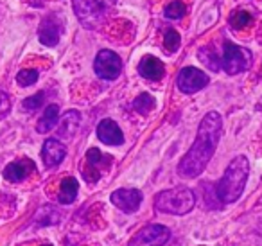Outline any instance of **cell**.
I'll list each match as a JSON object with an SVG mask.
<instances>
[{
	"label": "cell",
	"mask_w": 262,
	"mask_h": 246,
	"mask_svg": "<svg viewBox=\"0 0 262 246\" xmlns=\"http://www.w3.org/2000/svg\"><path fill=\"white\" fill-rule=\"evenodd\" d=\"M223 119L217 112H208L198 128V137L192 148L178 163V174L183 178H196L205 171L221 137Z\"/></svg>",
	"instance_id": "6da1fadb"
},
{
	"label": "cell",
	"mask_w": 262,
	"mask_h": 246,
	"mask_svg": "<svg viewBox=\"0 0 262 246\" xmlns=\"http://www.w3.org/2000/svg\"><path fill=\"white\" fill-rule=\"evenodd\" d=\"M248 171H250V163L248 158L243 155L235 156L232 162L228 163L223 178L215 185V194H217L221 203H233L241 198L244 191V185L248 180Z\"/></svg>",
	"instance_id": "7a4b0ae2"
},
{
	"label": "cell",
	"mask_w": 262,
	"mask_h": 246,
	"mask_svg": "<svg viewBox=\"0 0 262 246\" xmlns=\"http://www.w3.org/2000/svg\"><path fill=\"white\" fill-rule=\"evenodd\" d=\"M196 205V196L192 191L185 187L167 189L155 196V207L158 212L174 214V216H185Z\"/></svg>",
	"instance_id": "3957f363"
},
{
	"label": "cell",
	"mask_w": 262,
	"mask_h": 246,
	"mask_svg": "<svg viewBox=\"0 0 262 246\" xmlns=\"http://www.w3.org/2000/svg\"><path fill=\"white\" fill-rule=\"evenodd\" d=\"M115 0H72L76 15L86 29H99L112 13Z\"/></svg>",
	"instance_id": "277c9868"
},
{
	"label": "cell",
	"mask_w": 262,
	"mask_h": 246,
	"mask_svg": "<svg viewBox=\"0 0 262 246\" xmlns=\"http://www.w3.org/2000/svg\"><path fill=\"white\" fill-rule=\"evenodd\" d=\"M251 61H253V58H251V52L248 49L239 47L232 42H225L221 67L225 69L226 74L235 76V74L244 72L251 67Z\"/></svg>",
	"instance_id": "5b68a950"
},
{
	"label": "cell",
	"mask_w": 262,
	"mask_h": 246,
	"mask_svg": "<svg viewBox=\"0 0 262 246\" xmlns=\"http://www.w3.org/2000/svg\"><path fill=\"white\" fill-rule=\"evenodd\" d=\"M94 70L101 79H117L120 76V72H122V61H120V58L113 51L104 49V51H101L95 56Z\"/></svg>",
	"instance_id": "8992f818"
},
{
	"label": "cell",
	"mask_w": 262,
	"mask_h": 246,
	"mask_svg": "<svg viewBox=\"0 0 262 246\" xmlns=\"http://www.w3.org/2000/svg\"><path fill=\"white\" fill-rule=\"evenodd\" d=\"M171 237V232L164 224H147L139 230L129 241V246H164Z\"/></svg>",
	"instance_id": "52a82bcc"
},
{
	"label": "cell",
	"mask_w": 262,
	"mask_h": 246,
	"mask_svg": "<svg viewBox=\"0 0 262 246\" xmlns=\"http://www.w3.org/2000/svg\"><path fill=\"white\" fill-rule=\"evenodd\" d=\"M176 85L183 94H196L208 85V76L196 67H185L180 70Z\"/></svg>",
	"instance_id": "ba28073f"
},
{
	"label": "cell",
	"mask_w": 262,
	"mask_h": 246,
	"mask_svg": "<svg viewBox=\"0 0 262 246\" xmlns=\"http://www.w3.org/2000/svg\"><path fill=\"white\" fill-rule=\"evenodd\" d=\"M63 34V24L58 15H49L41 20V26L38 29V38L45 47H56L59 44V38Z\"/></svg>",
	"instance_id": "9c48e42d"
},
{
	"label": "cell",
	"mask_w": 262,
	"mask_h": 246,
	"mask_svg": "<svg viewBox=\"0 0 262 246\" xmlns=\"http://www.w3.org/2000/svg\"><path fill=\"white\" fill-rule=\"evenodd\" d=\"M110 199L117 209H120L126 214H131L139 210L140 203H142V192L137 191V189H119L110 196Z\"/></svg>",
	"instance_id": "30bf717a"
},
{
	"label": "cell",
	"mask_w": 262,
	"mask_h": 246,
	"mask_svg": "<svg viewBox=\"0 0 262 246\" xmlns=\"http://www.w3.org/2000/svg\"><path fill=\"white\" fill-rule=\"evenodd\" d=\"M110 162H112V156L102 155L97 148L88 149V153H86V169H83L84 180L90 181V183H95V181L101 178L102 163H110Z\"/></svg>",
	"instance_id": "8fae6325"
},
{
	"label": "cell",
	"mask_w": 262,
	"mask_h": 246,
	"mask_svg": "<svg viewBox=\"0 0 262 246\" xmlns=\"http://www.w3.org/2000/svg\"><path fill=\"white\" fill-rule=\"evenodd\" d=\"M97 137H99V140L106 146H120L124 142L122 130H120L115 120H112V119H102L101 122H99Z\"/></svg>",
	"instance_id": "7c38bea8"
},
{
	"label": "cell",
	"mask_w": 262,
	"mask_h": 246,
	"mask_svg": "<svg viewBox=\"0 0 262 246\" xmlns=\"http://www.w3.org/2000/svg\"><path fill=\"white\" fill-rule=\"evenodd\" d=\"M67 155V148L56 138H49L45 140L43 149H41V158H43L45 167H56L58 163L63 162Z\"/></svg>",
	"instance_id": "4fadbf2b"
},
{
	"label": "cell",
	"mask_w": 262,
	"mask_h": 246,
	"mask_svg": "<svg viewBox=\"0 0 262 246\" xmlns=\"http://www.w3.org/2000/svg\"><path fill=\"white\" fill-rule=\"evenodd\" d=\"M81 124V113L77 110H69L63 113V117L58 120V137L59 138H72L76 135V131L79 130Z\"/></svg>",
	"instance_id": "5bb4252c"
},
{
	"label": "cell",
	"mask_w": 262,
	"mask_h": 246,
	"mask_svg": "<svg viewBox=\"0 0 262 246\" xmlns=\"http://www.w3.org/2000/svg\"><path fill=\"white\" fill-rule=\"evenodd\" d=\"M139 74L142 77H146V79L158 81L164 77L165 67H164V63L158 58H155V56H144L139 63Z\"/></svg>",
	"instance_id": "9a60e30c"
},
{
	"label": "cell",
	"mask_w": 262,
	"mask_h": 246,
	"mask_svg": "<svg viewBox=\"0 0 262 246\" xmlns=\"http://www.w3.org/2000/svg\"><path fill=\"white\" fill-rule=\"evenodd\" d=\"M34 171V163L33 160H18V162H11L8 167L4 169V178L8 181H13V183H16V181H22L26 180L27 176H29L31 173Z\"/></svg>",
	"instance_id": "2e32d148"
},
{
	"label": "cell",
	"mask_w": 262,
	"mask_h": 246,
	"mask_svg": "<svg viewBox=\"0 0 262 246\" xmlns=\"http://www.w3.org/2000/svg\"><path fill=\"white\" fill-rule=\"evenodd\" d=\"M58 120H59V106L58 105H49L47 108H45L41 119L38 120L36 131L38 133H49V131L58 124Z\"/></svg>",
	"instance_id": "e0dca14e"
},
{
	"label": "cell",
	"mask_w": 262,
	"mask_h": 246,
	"mask_svg": "<svg viewBox=\"0 0 262 246\" xmlns=\"http://www.w3.org/2000/svg\"><path fill=\"white\" fill-rule=\"evenodd\" d=\"M77 191H79L77 180L72 176H67L65 180L61 181V187H59V194H58L59 203H63V205L72 203L74 199L77 198Z\"/></svg>",
	"instance_id": "ac0fdd59"
},
{
	"label": "cell",
	"mask_w": 262,
	"mask_h": 246,
	"mask_svg": "<svg viewBox=\"0 0 262 246\" xmlns=\"http://www.w3.org/2000/svg\"><path fill=\"white\" fill-rule=\"evenodd\" d=\"M198 58H200L208 69L214 70V72H217V70L221 69V59H219L217 52L212 47H201L200 51H198Z\"/></svg>",
	"instance_id": "d6986e66"
},
{
	"label": "cell",
	"mask_w": 262,
	"mask_h": 246,
	"mask_svg": "<svg viewBox=\"0 0 262 246\" xmlns=\"http://www.w3.org/2000/svg\"><path fill=\"white\" fill-rule=\"evenodd\" d=\"M155 105H157V101H155V97L149 94H140L139 97L133 101V108H135L140 115H147V113L155 108Z\"/></svg>",
	"instance_id": "ffe728a7"
},
{
	"label": "cell",
	"mask_w": 262,
	"mask_h": 246,
	"mask_svg": "<svg viewBox=\"0 0 262 246\" xmlns=\"http://www.w3.org/2000/svg\"><path fill=\"white\" fill-rule=\"evenodd\" d=\"M251 24V15L248 11H243V9H237L230 15V26L235 27V29H244L246 26Z\"/></svg>",
	"instance_id": "44dd1931"
},
{
	"label": "cell",
	"mask_w": 262,
	"mask_h": 246,
	"mask_svg": "<svg viewBox=\"0 0 262 246\" xmlns=\"http://www.w3.org/2000/svg\"><path fill=\"white\" fill-rule=\"evenodd\" d=\"M164 15L167 16L169 20H180L183 18V16L187 15V8L183 2H180V0H174V2H171V4L165 8Z\"/></svg>",
	"instance_id": "7402d4cb"
},
{
	"label": "cell",
	"mask_w": 262,
	"mask_h": 246,
	"mask_svg": "<svg viewBox=\"0 0 262 246\" xmlns=\"http://www.w3.org/2000/svg\"><path fill=\"white\" fill-rule=\"evenodd\" d=\"M180 44H182V38H180L178 31H174V29L165 31V34H164V47H165V51H167L169 54H171V52L178 51Z\"/></svg>",
	"instance_id": "603a6c76"
},
{
	"label": "cell",
	"mask_w": 262,
	"mask_h": 246,
	"mask_svg": "<svg viewBox=\"0 0 262 246\" xmlns=\"http://www.w3.org/2000/svg\"><path fill=\"white\" fill-rule=\"evenodd\" d=\"M38 81V70L36 69H24L16 74V83L20 87H31Z\"/></svg>",
	"instance_id": "cb8c5ba5"
},
{
	"label": "cell",
	"mask_w": 262,
	"mask_h": 246,
	"mask_svg": "<svg viewBox=\"0 0 262 246\" xmlns=\"http://www.w3.org/2000/svg\"><path fill=\"white\" fill-rule=\"evenodd\" d=\"M43 99H45V92H38L36 95H31V97H27L26 101L22 102L24 110H26V112H34V110H38L43 105Z\"/></svg>",
	"instance_id": "d4e9b609"
},
{
	"label": "cell",
	"mask_w": 262,
	"mask_h": 246,
	"mask_svg": "<svg viewBox=\"0 0 262 246\" xmlns=\"http://www.w3.org/2000/svg\"><path fill=\"white\" fill-rule=\"evenodd\" d=\"M11 112V102H9V97L6 92L0 90V119L8 117V113Z\"/></svg>",
	"instance_id": "484cf974"
},
{
	"label": "cell",
	"mask_w": 262,
	"mask_h": 246,
	"mask_svg": "<svg viewBox=\"0 0 262 246\" xmlns=\"http://www.w3.org/2000/svg\"><path fill=\"white\" fill-rule=\"evenodd\" d=\"M43 246H51V244H43Z\"/></svg>",
	"instance_id": "4316f807"
}]
</instances>
